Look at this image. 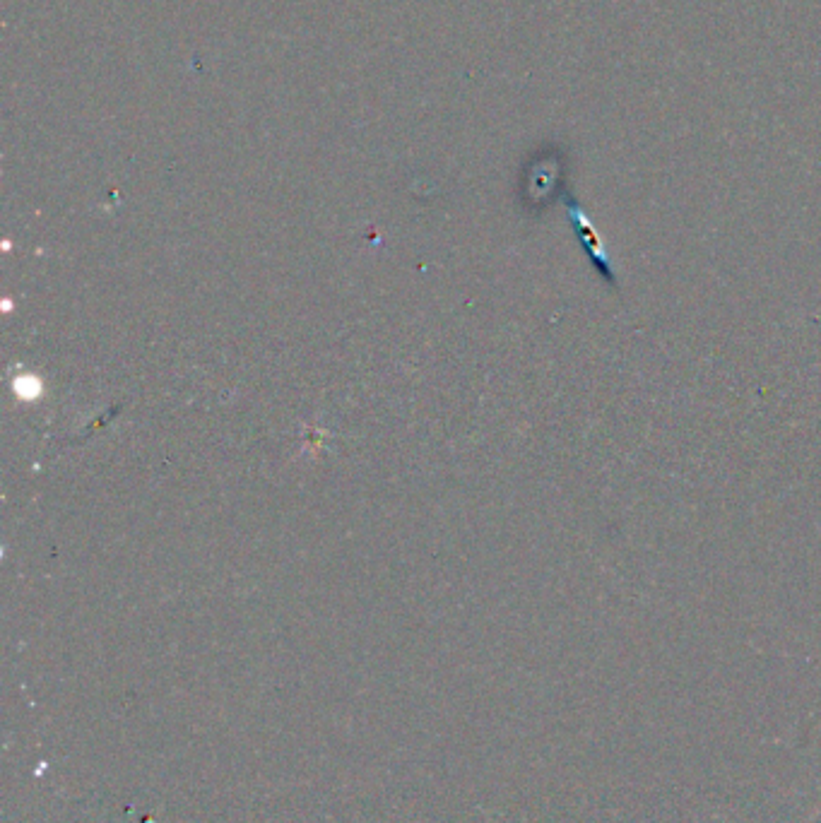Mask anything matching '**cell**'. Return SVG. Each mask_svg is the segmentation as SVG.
Listing matches in <instances>:
<instances>
[{
	"label": "cell",
	"mask_w": 821,
	"mask_h": 823,
	"mask_svg": "<svg viewBox=\"0 0 821 823\" xmlns=\"http://www.w3.org/2000/svg\"><path fill=\"white\" fill-rule=\"evenodd\" d=\"M566 207H569V219H571V224H574L578 241L583 244V251H586L588 258L598 265V270L605 275V280L617 284V268H614V258H612V253L605 248V244H602L595 224L590 222V217L583 212V207L574 203V200L566 203Z\"/></svg>",
	"instance_id": "obj_1"
}]
</instances>
